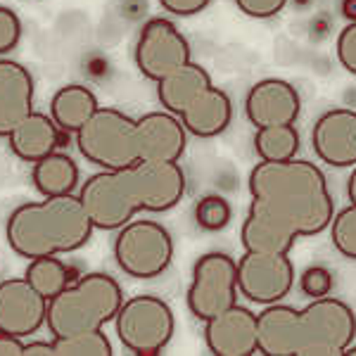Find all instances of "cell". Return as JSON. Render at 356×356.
Wrapping results in <instances>:
<instances>
[{
  "label": "cell",
  "mask_w": 356,
  "mask_h": 356,
  "mask_svg": "<svg viewBox=\"0 0 356 356\" xmlns=\"http://www.w3.org/2000/svg\"><path fill=\"white\" fill-rule=\"evenodd\" d=\"M250 195L252 204L240 231L247 252L290 254L297 240L323 233L335 216L323 171L307 159L254 164Z\"/></svg>",
  "instance_id": "1"
},
{
  "label": "cell",
  "mask_w": 356,
  "mask_h": 356,
  "mask_svg": "<svg viewBox=\"0 0 356 356\" xmlns=\"http://www.w3.org/2000/svg\"><path fill=\"white\" fill-rule=\"evenodd\" d=\"M186 193L178 162H138L124 169H102L83 183L81 202L100 231H119L138 211H169Z\"/></svg>",
  "instance_id": "2"
},
{
  "label": "cell",
  "mask_w": 356,
  "mask_h": 356,
  "mask_svg": "<svg viewBox=\"0 0 356 356\" xmlns=\"http://www.w3.org/2000/svg\"><path fill=\"white\" fill-rule=\"evenodd\" d=\"M259 318V352L266 356H342L356 337V314L335 297L304 309L268 304Z\"/></svg>",
  "instance_id": "3"
},
{
  "label": "cell",
  "mask_w": 356,
  "mask_h": 356,
  "mask_svg": "<svg viewBox=\"0 0 356 356\" xmlns=\"http://www.w3.org/2000/svg\"><path fill=\"white\" fill-rule=\"evenodd\" d=\"M93 231L95 226L81 197L74 193L17 207L5 223L8 245L29 261L81 250Z\"/></svg>",
  "instance_id": "4"
},
{
  "label": "cell",
  "mask_w": 356,
  "mask_h": 356,
  "mask_svg": "<svg viewBox=\"0 0 356 356\" xmlns=\"http://www.w3.org/2000/svg\"><path fill=\"white\" fill-rule=\"evenodd\" d=\"M157 95L164 110L181 119L188 134L197 138L223 134L233 119L228 95L216 88L207 69L193 60L162 79L157 83Z\"/></svg>",
  "instance_id": "5"
},
{
  "label": "cell",
  "mask_w": 356,
  "mask_h": 356,
  "mask_svg": "<svg viewBox=\"0 0 356 356\" xmlns=\"http://www.w3.org/2000/svg\"><path fill=\"white\" fill-rule=\"evenodd\" d=\"M122 304V285L110 273H88L76 283H69L48 302L45 328L53 332V337L100 330L105 323L114 321Z\"/></svg>",
  "instance_id": "6"
},
{
  "label": "cell",
  "mask_w": 356,
  "mask_h": 356,
  "mask_svg": "<svg viewBox=\"0 0 356 356\" xmlns=\"http://www.w3.org/2000/svg\"><path fill=\"white\" fill-rule=\"evenodd\" d=\"M79 152L100 169H124L143 162V129L138 119L114 107L97 112L76 134Z\"/></svg>",
  "instance_id": "7"
},
{
  "label": "cell",
  "mask_w": 356,
  "mask_h": 356,
  "mask_svg": "<svg viewBox=\"0 0 356 356\" xmlns=\"http://www.w3.org/2000/svg\"><path fill=\"white\" fill-rule=\"evenodd\" d=\"M114 325L124 347L138 356L164 352L176 330L171 307L154 295H138L134 300H124L114 316Z\"/></svg>",
  "instance_id": "8"
},
{
  "label": "cell",
  "mask_w": 356,
  "mask_h": 356,
  "mask_svg": "<svg viewBox=\"0 0 356 356\" xmlns=\"http://www.w3.org/2000/svg\"><path fill=\"white\" fill-rule=\"evenodd\" d=\"M114 259L131 278H157L174 259V240L157 221H129L114 240Z\"/></svg>",
  "instance_id": "9"
},
{
  "label": "cell",
  "mask_w": 356,
  "mask_h": 356,
  "mask_svg": "<svg viewBox=\"0 0 356 356\" xmlns=\"http://www.w3.org/2000/svg\"><path fill=\"white\" fill-rule=\"evenodd\" d=\"M238 261L223 252H209L195 261L188 309L195 318H214L238 304Z\"/></svg>",
  "instance_id": "10"
},
{
  "label": "cell",
  "mask_w": 356,
  "mask_h": 356,
  "mask_svg": "<svg viewBox=\"0 0 356 356\" xmlns=\"http://www.w3.org/2000/svg\"><path fill=\"white\" fill-rule=\"evenodd\" d=\"M188 62H191V45L174 22L152 17L143 24L136 41V65L143 76L159 83Z\"/></svg>",
  "instance_id": "11"
},
{
  "label": "cell",
  "mask_w": 356,
  "mask_h": 356,
  "mask_svg": "<svg viewBox=\"0 0 356 356\" xmlns=\"http://www.w3.org/2000/svg\"><path fill=\"white\" fill-rule=\"evenodd\" d=\"M295 285V264L290 254L247 252L238 259V290L254 304H275Z\"/></svg>",
  "instance_id": "12"
},
{
  "label": "cell",
  "mask_w": 356,
  "mask_h": 356,
  "mask_svg": "<svg viewBox=\"0 0 356 356\" xmlns=\"http://www.w3.org/2000/svg\"><path fill=\"white\" fill-rule=\"evenodd\" d=\"M48 300L26 278H10L0 283V330L13 337L33 335L45 325Z\"/></svg>",
  "instance_id": "13"
},
{
  "label": "cell",
  "mask_w": 356,
  "mask_h": 356,
  "mask_svg": "<svg viewBox=\"0 0 356 356\" xmlns=\"http://www.w3.org/2000/svg\"><path fill=\"white\" fill-rule=\"evenodd\" d=\"M204 342L216 356H252L259 352V318L247 307L235 304L204 321Z\"/></svg>",
  "instance_id": "14"
},
{
  "label": "cell",
  "mask_w": 356,
  "mask_h": 356,
  "mask_svg": "<svg viewBox=\"0 0 356 356\" xmlns=\"http://www.w3.org/2000/svg\"><path fill=\"white\" fill-rule=\"evenodd\" d=\"M312 145L316 157L328 166H356V112L330 110L321 114L312 131Z\"/></svg>",
  "instance_id": "15"
},
{
  "label": "cell",
  "mask_w": 356,
  "mask_h": 356,
  "mask_svg": "<svg viewBox=\"0 0 356 356\" xmlns=\"http://www.w3.org/2000/svg\"><path fill=\"white\" fill-rule=\"evenodd\" d=\"M300 110V93L295 90V86L283 79H264V81L254 83L245 102L247 119L254 129L295 124Z\"/></svg>",
  "instance_id": "16"
},
{
  "label": "cell",
  "mask_w": 356,
  "mask_h": 356,
  "mask_svg": "<svg viewBox=\"0 0 356 356\" xmlns=\"http://www.w3.org/2000/svg\"><path fill=\"white\" fill-rule=\"evenodd\" d=\"M33 76L15 60H0V138L19 126L33 110Z\"/></svg>",
  "instance_id": "17"
},
{
  "label": "cell",
  "mask_w": 356,
  "mask_h": 356,
  "mask_svg": "<svg viewBox=\"0 0 356 356\" xmlns=\"http://www.w3.org/2000/svg\"><path fill=\"white\" fill-rule=\"evenodd\" d=\"M10 150L22 162H41L43 157L57 152V147L67 145V134L60 129L53 117L41 112H31L24 122L10 134Z\"/></svg>",
  "instance_id": "18"
},
{
  "label": "cell",
  "mask_w": 356,
  "mask_h": 356,
  "mask_svg": "<svg viewBox=\"0 0 356 356\" xmlns=\"http://www.w3.org/2000/svg\"><path fill=\"white\" fill-rule=\"evenodd\" d=\"M97 97L86 86L72 83L60 88L50 102V117L65 134H79L83 124L97 112Z\"/></svg>",
  "instance_id": "19"
},
{
  "label": "cell",
  "mask_w": 356,
  "mask_h": 356,
  "mask_svg": "<svg viewBox=\"0 0 356 356\" xmlns=\"http://www.w3.org/2000/svg\"><path fill=\"white\" fill-rule=\"evenodd\" d=\"M33 188L43 197H57V195H72L79 186V166L69 154L53 152L33 164L31 171Z\"/></svg>",
  "instance_id": "20"
},
{
  "label": "cell",
  "mask_w": 356,
  "mask_h": 356,
  "mask_svg": "<svg viewBox=\"0 0 356 356\" xmlns=\"http://www.w3.org/2000/svg\"><path fill=\"white\" fill-rule=\"evenodd\" d=\"M254 150L261 162H288V159H295L297 150H300V134H297L295 124L257 129Z\"/></svg>",
  "instance_id": "21"
},
{
  "label": "cell",
  "mask_w": 356,
  "mask_h": 356,
  "mask_svg": "<svg viewBox=\"0 0 356 356\" xmlns=\"http://www.w3.org/2000/svg\"><path fill=\"white\" fill-rule=\"evenodd\" d=\"M24 278L50 302L69 285V268L57 257H38L26 266Z\"/></svg>",
  "instance_id": "22"
},
{
  "label": "cell",
  "mask_w": 356,
  "mask_h": 356,
  "mask_svg": "<svg viewBox=\"0 0 356 356\" xmlns=\"http://www.w3.org/2000/svg\"><path fill=\"white\" fill-rule=\"evenodd\" d=\"M112 342L102 328L53 337V356H112Z\"/></svg>",
  "instance_id": "23"
},
{
  "label": "cell",
  "mask_w": 356,
  "mask_h": 356,
  "mask_svg": "<svg viewBox=\"0 0 356 356\" xmlns=\"http://www.w3.org/2000/svg\"><path fill=\"white\" fill-rule=\"evenodd\" d=\"M330 238L335 250L347 259H356V204L349 202L330 221Z\"/></svg>",
  "instance_id": "24"
},
{
  "label": "cell",
  "mask_w": 356,
  "mask_h": 356,
  "mask_svg": "<svg viewBox=\"0 0 356 356\" xmlns=\"http://www.w3.org/2000/svg\"><path fill=\"white\" fill-rule=\"evenodd\" d=\"M231 216H233L231 204L221 195H204L195 204V221L204 231H223L231 223Z\"/></svg>",
  "instance_id": "25"
},
{
  "label": "cell",
  "mask_w": 356,
  "mask_h": 356,
  "mask_svg": "<svg viewBox=\"0 0 356 356\" xmlns=\"http://www.w3.org/2000/svg\"><path fill=\"white\" fill-rule=\"evenodd\" d=\"M302 292L312 300H318V297H328L332 290V273L325 266H312L302 273Z\"/></svg>",
  "instance_id": "26"
},
{
  "label": "cell",
  "mask_w": 356,
  "mask_h": 356,
  "mask_svg": "<svg viewBox=\"0 0 356 356\" xmlns=\"http://www.w3.org/2000/svg\"><path fill=\"white\" fill-rule=\"evenodd\" d=\"M22 38V22L10 8L0 5V55H8L17 48Z\"/></svg>",
  "instance_id": "27"
},
{
  "label": "cell",
  "mask_w": 356,
  "mask_h": 356,
  "mask_svg": "<svg viewBox=\"0 0 356 356\" xmlns=\"http://www.w3.org/2000/svg\"><path fill=\"white\" fill-rule=\"evenodd\" d=\"M337 60H340V65L349 74L356 76V22H349L340 31V38H337Z\"/></svg>",
  "instance_id": "28"
},
{
  "label": "cell",
  "mask_w": 356,
  "mask_h": 356,
  "mask_svg": "<svg viewBox=\"0 0 356 356\" xmlns=\"http://www.w3.org/2000/svg\"><path fill=\"white\" fill-rule=\"evenodd\" d=\"M235 5H238L247 17L271 19V17H275L288 5V0H235Z\"/></svg>",
  "instance_id": "29"
},
{
  "label": "cell",
  "mask_w": 356,
  "mask_h": 356,
  "mask_svg": "<svg viewBox=\"0 0 356 356\" xmlns=\"http://www.w3.org/2000/svg\"><path fill=\"white\" fill-rule=\"evenodd\" d=\"M211 0H159V5L166 10V13L176 15V17H193L209 5Z\"/></svg>",
  "instance_id": "30"
},
{
  "label": "cell",
  "mask_w": 356,
  "mask_h": 356,
  "mask_svg": "<svg viewBox=\"0 0 356 356\" xmlns=\"http://www.w3.org/2000/svg\"><path fill=\"white\" fill-rule=\"evenodd\" d=\"M0 356H24V342L0 330Z\"/></svg>",
  "instance_id": "31"
},
{
  "label": "cell",
  "mask_w": 356,
  "mask_h": 356,
  "mask_svg": "<svg viewBox=\"0 0 356 356\" xmlns=\"http://www.w3.org/2000/svg\"><path fill=\"white\" fill-rule=\"evenodd\" d=\"M24 356H53V342H29L24 344Z\"/></svg>",
  "instance_id": "32"
},
{
  "label": "cell",
  "mask_w": 356,
  "mask_h": 356,
  "mask_svg": "<svg viewBox=\"0 0 356 356\" xmlns=\"http://www.w3.org/2000/svg\"><path fill=\"white\" fill-rule=\"evenodd\" d=\"M342 15L344 19L356 22V0H342Z\"/></svg>",
  "instance_id": "33"
},
{
  "label": "cell",
  "mask_w": 356,
  "mask_h": 356,
  "mask_svg": "<svg viewBox=\"0 0 356 356\" xmlns=\"http://www.w3.org/2000/svg\"><path fill=\"white\" fill-rule=\"evenodd\" d=\"M347 195H349V202L356 204V169L352 171V176L347 181Z\"/></svg>",
  "instance_id": "34"
},
{
  "label": "cell",
  "mask_w": 356,
  "mask_h": 356,
  "mask_svg": "<svg viewBox=\"0 0 356 356\" xmlns=\"http://www.w3.org/2000/svg\"><path fill=\"white\" fill-rule=\"evenodd\" d=\"M347 354H352V356H356V347H354V344H352V347H349V349H347Z\"/></svg>",
  "instance_id": "35"
}]
</instances>
